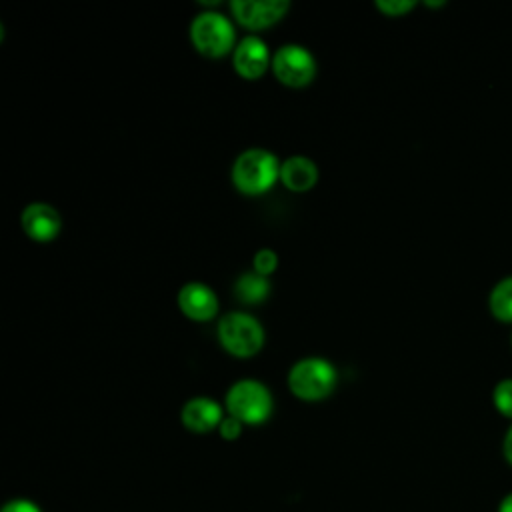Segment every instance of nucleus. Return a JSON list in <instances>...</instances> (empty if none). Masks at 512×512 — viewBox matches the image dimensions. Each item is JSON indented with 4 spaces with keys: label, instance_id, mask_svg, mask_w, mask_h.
<instances>
[{
    "label": "nucleus",
    "instance_id": "obj_1",
    "mask_svg": "<svg viewBox=\"0 0 512 512\" xmlns=\"http://www.w3.org/2000/svg\"><path fill=\"white\" fill-rule=\"evenodd\" d=\"M280 180L278 158L264 148L244 150L232 166V182L246 196H260Z\"/></svg>",
    "mask_w": 512,
    "mask_h": 512
},
{
    "label": "nucleus",
    "instance_id": "obj_2",
    "mask_svg": "<svg viewBox=\"0 0 512 512\" xmlns=\"http://www.w3.org/2000/svg\"><path fill=\"white\" fill-rule=\"evenodd\" d=\"M338 374L336 368L324 358H304L298 360L288 372V386L300 400H322L336 388Z\"/></svg>",
    "mask_w": 512,
    "mask_h": 512
},
{
    "label": "nucleus",
    "instance_id": "obj_3",
    "mask_svg": "<svg viewBox=\"0 0 512 512\" xmlns=\"http://www.w3.org/2000/svg\"><path fill=\"white\" fill-rule=\"evenodd\" d=\"M218 340L232 356L250 358L264 344V328L252 314L228 312L218 322Z\"/></svg>",
    "mask_w": 512,
    "mask_h": 512
},
{
    "label": "nucleus",
    "instance_id": "obj_4",
    "mask_svg": "<svg viewBox=\"0 0 512 512\" xmlns=\"http://www.w3.org/2000/svg\"><path fill=\"white\" fill-rule=\"evenodd\" d=\"M274 408L270 390L258 380H238L226 394V410L242 424H262Z\"/></svg>",
    "mask_w": 512,
    "mask_h": 512
},
{
    "label": "nucleus",
    "instance_id": "obj_5",
    "mask_svg": "<svg viewBox=\"0 0 512 512\" xmlns=\"http://www.w3.org/2000/svg\"><path fill=\"white\" fill-rule=\"evenodd\" d=\"M190 40L194 48L208 56L220 58L228 54L234 46V28L230 20L218 12H200L190 24Z\"/></svg>",
    "mask_w": 512,
    "mask_h": 512
},
{
    "label": "nucleus",
    "instance_id": "obj_6",
    "mask_svg": "<svg viewBox=\"0 0 512 512\" xmlns=\"http://www.w3.org/2000/svg\"><path fill=\"white\" fill-rule=\"evenodd\" d=\"M274 76L290 88H302L316 76L314 56L300 44H284L272 56Z\"/></svg>",
    "mask_w": 512,
    "mask_h": 512
},
{
    "label": "nucleus",
    "instance_id": "obj_7",
    "mask_svg": "<svg viewBox=\"0 0 512 512\" xmlns=\"http://www.w3.org/2000/svg\"><path fill=\"white\" fill-rule=\"evenodd\" d=\"M230 10L242 26L250 30H262L276 24L290 10V4L284 0H234L230 4Z\"/></svg>",
    "mask_w": 512,
    "mask_h": 512
},
{
    "label": "nucleus",
    "instance_id": "obj_8",
    "mask_svg": "<svg viewBox=\"0 0 512 512\" xmlns=\"http://www.w3.org/2000/svg\"><path fill=\"white\" fill-rule=\"evenodd\" d=\"M20 224L24 234L34 242H50L62 230V218L54 206L46 202H32L22 210Z\"/></svg>",
    "mask_w": 512,
    "mask_h": 512
},
{
    "label": "nucleus",
    "instance_id": "obj_9",
    "mask_svg": "<svg viewBox=\"0 0 512 512\" xmlns=\"http://www.w3.org/2000/svg\"><path fill=\"white\" fill-rule=\"evenodd\" d=\"M232 64L242 78L256 80L268 70L272 60L266 44L258 36H246L236 44Z\"/></svg>",
    "mask_w": 512,
    "mask_h": 512
},
{
    "label": "nucleus",
    "instance_id": "obj_10",
    "mask_svg": "<svg viewBox=\"0 0 512 512\" xmlns=\"http://www.w3.org/2000/svg\"><path fill=\"white\" fill-rule=\"evenodd\" d=\"M178 308L196 322L212 320L218 312V298L214 290L202 282H188L178 292Z\"/></svg>",
    "mask_w": 512,
    "mask_h": 512
},
{
    "label": "nucleus",
    "instance_id": "obj_11",
    "mask_svg": "<svg viewBox=\"0 0 512 512\" xmlns=\"http://www.w3.org/2000/svg\"><path fill=\"white\" fill-rule=\"evenodd\" d=\"M180 418L190 432L204 434L218 428L224 416H222V406L216 400L198 396V398H190L184 404Z\"/></svg>",
    "mask_w": 512,
    "mask_h": 512
},
{
    "label": "nucleus",
    "instance_id": "obj_12",
    "mask_svg": "<svg viewBox=\"0 0 512 512\" xmlns=\"http://www.w3.org/2000/svg\"><path fill=\"white\" fill-rule=\"evenodd\" d=\"M318 180L316 164L306 156H290L280 164V182L292 192H306Z\"/></svg>",
    "mask_w": 512,
    "mask_h": 512
},
{
    "label": "nucleus",
    "instance_id": "obj_13",
    "mask_svg": "<svg viewBox=\"0 0 512 512\" xmlns=\"http://www.w3.org/2000/svg\"><path fill=\"white\" fill-rule=\"evenodd\" d=\"M268 292H270L268 278L254 270L240 274L234 282V294L244 304H260L266 300Z\"/></svg>",
    "mask_w": 512,
    "mask_h": 512
},
{
    "label": "nucleus",
    "instance_id": "obj_14",
    "mask_svg": "<svg viewBox=\"0 0 512 512\" xmlns=\"http://www.w3.org/2000/svg\"><path fill=\"white\" fill-rule=\"evenodd\" d=\"M488 308L498 322H512V276L496 282L488 296Z\"/></svg>",
    "mask_w": 512,
    "mask_h": 512
},
{
    "label": "nucleus",
    "instance_id": "obj_15",
    "mask_svg": "<svg viewBox=\"0 0 512 512\" xmlns=\"http://www.w3.org/2000/svg\"><path fill=\"white\" fill-rule=\"evenodd\" d=\"M492 402L502 416L512 418V378H504L494 386Z\"/></svg>",
    "mask_w": 512,
    "mask_h": 512
},
{
    "label": "nucleus",
    "instance_id": "obj_16",
    "mask_svg": "<svg viewBox=\"0 0 512 512\" xmlns=\"http://www.w3.org/2000/svg\"><path fill=\"white\" fill-rule=\"evenodd\" d=\"M252 266H254V272L262 274V276H268L276 270L278 266V256L274 250L270 248H262L254 254V260H252Z\"/></svg>",
    "mask_w": 512,
    "mask_h": 512
},
{
    "label": "nucleus",
    "instance_id": "obj_17",
    "mask_svg": "<svg viewBox=\"0 0 512 512\" xmlns=\"http://www.w3.org/2000/svg\"><path fill=\"white\" fill-rule=\"evenodd\" d=\"M416 6V2L410 0H378L376 8L386 16H402L410 12Z\"/></svg>",
    "mask_w": 512,
    "mask_h": 512
},
{
    "label": "nucleus",
    "instance_id": "obj_18",
    "mask_svg": "<svg viewBox=\"0 0 512 512\" xmlns=\"http://www.w3.org/2000/svg\"><path fill=\"white\" fill-rule=\"evenodd\" d=\"M218 432L224 440H236L242 434V422L228 414L226 418H222V422L218 426Z\"/></svg>",
    "mask_w": 512,
    "mask_h": 512
},
{
    "label": "nucleus",
    "instance_id": "obj_19",
    "mask_svg": "<svg viewBox=\"0 0 512 512\" xmlns=\"http://www.w3.org/2000/svg\"><path fill=\"white\" fill-rule=\"evenodd\" d=\"M2 512H40V508L30 502V500H24V498H16V500H10L2 506Z\"/></svg>",
    "mask_w": 512,
    "mask_h": 512
},
{
    "label": "nucleus",
    "instance_id": "obj_20",
    "mask_svg": "<svg viewBox=\"0 0 512 512\" xmlns=\"http://www.w3.org/2000/svg\"><path fill=\"white\" fill-rule=\"evenodd\" d=\"M502 454H504V460L512 466V424H510V428H508V430H506V434H504Z\"/></svg>",
    "mask_w": 512,
    "mask_h": 512
},
{
    "label": "nucleus",
    "instance_id": "obj_21",
    "mask_svg": "<svg viewBox=\"0 0 512 512\" xmlns=\"http://www.w3.org/2000/svg\"><path fill=\"white\" fill-rule=\"evenodd\" d=\"M498 512H512V492L506 494L500 504H498Z\"/></svg>",
    "mask_w": 512,
    "mask_h": 512
},
{
    "label": "nucleus",
    "instance_id": "obj_22",
    "mask_svg": "<svg viewBox=\"0 0 512 512\" xmlns=\"http://www.w3.org/2000/svg\"><path fill=\"white\" fill-rule=\"evenodd\" d=\"M426 6H444V2H426Z\"/></svg>",
    "mask_w": 512,
    "mask_h": 512
}]
</instances>
